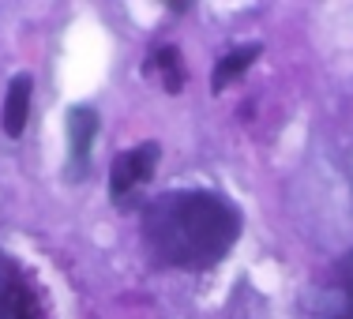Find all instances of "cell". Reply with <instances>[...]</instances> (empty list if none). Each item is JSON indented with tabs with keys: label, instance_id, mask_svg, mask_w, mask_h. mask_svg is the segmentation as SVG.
<instances>
[{
	"label": "cell",
	"instance_id": "obj_1",
	"mask_svg": "<svg viewBox=\"0 0 353 319\" xmlns=\"http://www.w3.org/2000/svg\"><path fill=\"white\" fill-rule=\"evenodd\" d=\"M241 237V211L218 192H165L143 211V245L165 267L207 271Z\"/></svg>",
	"mask_w": 353,
	"mask_h": 319
},
{
	"label": "cell",
	"instance_id": "obj_2",
	"mask_svg": "<svg viewBox=\"0 0 353 319\" xmlns=\"http://www.w3.org/2000/svg\"><path fill=\"white\" fill-rule=\"evenodd\" d=\"M162 158L158 143H139V147L124 150V154L113 158V169H109V199H128L139 184H147L154 177V165Z\"/></svg>",
	"mask_w": 353,
	"mask_h": 319
},
{
	"label": "cell",
	"instance_id": "obj_3",
	"mask_svg": "<svg viewBox=\"0 0 353 319\" xmlns=\"http://www.w3.org/2000/svg\"><path fill=\"white\" fill-rule=\"evenodd\" d=\"M319 319H353V251L339 256L316 289Z\"/></svg>",
	"mask_w": 353,
	"mask_h": 319
},
{
	"label": "cell",
	"instance_id": "obj_4",
	"mask_svg": "<svg viewBox=\"0 0 353 319\" xmlns=\"http://www.w3.org/2000/svg\"><path fill=\"white\" fill-rule=\"evenodd\" d=\"M0 319H41L38 293L12 256H0Z\"/></svg>",
	"mask_w": 353,
	"mask_h": 319
},
{
	"label": "cell",
	"instance_id": "obj_5",
	"mask_svg": "<svg viewBox=\"0 0 353 319\" xmlns=\"http://www.w3.org/2000/svg\"><path fill=\"white\" fill-rule=\"evenodd\" d=\"M98 136V113L90 105H72L68 109V177L79 181L90 169V150Z\"/></svg>",
	"mask_w": 353,
	"mask_h": 319
},
{
	"label": "cell",
	"instance_id": "obj_6",
	"mask_svg": "<svg viewBox=\"0 0 353 319\" xmlns=\"http://www.w3.org/2000/svg\"><path fill=\"white\" fill-rule=\"evenodd\" d=\"M30 94H34V83H30V75H15V79L8 83V98H4V113H0V124H4V132H8L12 139H19L23 128H27Z\"/></svg>",
	"mask_w": 353,
	"mask_h": 319
},
{
	"label": "cell",
	"instance_id": "obj_7",
	"mask_svg": "<svg viewBox=\"0 0 353 319\" xmlns=\"http://www.w3.org/2000/svg\"><path fill=\"white\" fill-rule=\"evenodd\" d=\"M259 41H245V45H237V49H230V53L218 61V68H214V90H225L233 79H241L252 64L259 61Z\"/></svg>",
	"mask_w": 353,
	"mask_h": 319
},
{
	"label": "cell",
	"instance_id": "obj_8",
	"mask_svg": "<svg viewBox=\"0 0 353 319\" xmlns=\"http://www.w3.org/2000/svg\"><path fill=\"white\" fill-rule=\"evenodd\" d=\"M150 68L162 72V83L170 94L184 87V64H181V53H176V45H158L154 56H150Z\"/></svg>",
	"mask_w": 353,
	"mask_h": 319
}]
</instances>
